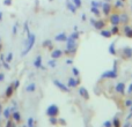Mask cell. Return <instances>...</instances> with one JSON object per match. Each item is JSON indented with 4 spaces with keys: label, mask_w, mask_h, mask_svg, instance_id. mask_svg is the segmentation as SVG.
I'll return each mask as SVG.
<instances>
[{
    "label": "cell",
    "mask_w": 132,
    "mask_h": 127,
    "mask_svg": "<svg viewBox=\"0 0 132 127\" xmlns=\"http://www.w3.org/2000/svg\"><path fill=\"white\" fill-rule=\"evenodd\" d=\"M35 39H36V37H35V35L34 33H28V39H27V43H26V47H24V51L22 52V55H26L30 50H31V47L34 46V44H35Z\"/></svg>",
    "instance_id": "obj_1"
},
{
    "label": "cell",
    "mask_w": 132,
    "mask_h": 127,
    "mask_svg": "<svg viewBox=\"0 0 132 127\" xmlns=\"http://www.w3.org/2000/svg\"><path fill=\"white\" fill-rule=\"evenodd\" d=\"M67 44H66V53H70V52H75L77 50V40L73 39L72 37H67Z\"/></svg>",
    "instance_id": "obj_2"
},
{
    "label": "cell",
    "mask_w": 132,
    "mask_h": 127,
    "mask_svg": "<svg viewBox=\"0 0 132 127\" xmlns=\"http://www.w3.org/2000/svg\"><path fill=\"white\" fill-rule=\"evenodd\" d=\"M58 113H59V109H58L57 105H54V104L50 105V106L46 109V114H48L49 117H57Z\"/></svg>",
    "instance_id": "obj_3"
},
{
    "label": "cell",
    "mask_w": 132,
    "mask_h": 127,
    "mask_svg": "<svg viewBox=\"0 0 132 127\" xmlns=\"http://www.w3.org/2000/svg\"><path fill=\"white\" fill-rule=\"evenodd\" d=\"M101 77H102V79H104V77H107V79H116V77H117V71H116V66H115V68H114V69H111V71H108V72H106V73H103Z\"/></svg>",
    "instance_id": "obj_4"
},
{
    "label": "cell",
    "mask_w": 132,
    "mask_h": 127,
    "mask_svg": "<svg viewBox=\"0 0 132 127\" xmlns=\"http://www.w3.org/2000/svg\"><path fill=\"white\" fill-rule=\"evenodd\" d=\"M110 23L112 26H118L120 23V15L119 14H112L110 16Z\"/></svg>",
    "instance_id": "obj_5"
},
{
    "label": "cell",
    "mask_w": 132,
    "mask_h": 127,
    "mask_svg": "<svg viewBox=\"0 0 132 127\" xmlns=\"http://www.w3.org/2000/svg\"><path fill=\"white\" fill-rule=\"evenodd\" d=\"M53 83H54V84H56L57 87L59 88L60 90H63V91H65V93H68V91H70V89L66 87L65 84H63L61 82H59L58 80H54V81H53Z\"/></svg>",
    "instance_id": "obj_6"
},
{
    "label": "cell",
    "mask_w": 132,
    "mask_h": 127,
    "mask_svg": "<svg viewBox=\"0 0 132 127\" xmlns=\"http://www.w3.org/2000/svg\"><path fill=\"white\" fill-rule=\"evenodd\" d=\"M102 9H103V14H104V15H109V14H110V11H111L110 4H109V2L102 4Z\"/></svg>",
    "instance_id": "obj_7"
},
{
    "label": "cell",
    "mask_w": 132,
    "mask_h": 127,
    "mask_svg": "<svg viewBox=\"0 0 132 127\" xmlns=\"http://www.w3.org/2000/svg\"><path fill=\"white\" fill-rule=\"evenodd\" d=\"M66 6H67V9L71 12V13H75L77 12V7H75V5L73 4V2H71L70 0H66Z\"/></svg>",
    "instance_id": "obj_8"
},
{
    "label": "cell",
    "mask_w": 132,
    "mask_h": 127,
    "mask_svg": "<svg viewBox=\"0 0 132 127\" xmlns=\"http://www.w3.org/2000/svg\"><path fill=\"white\" fill-rule=\"evenodd\" d=\"M79 95L81 97H84L85 99H88V98H89V94H88V91H87L86 88H84V87L79 88Z\"/></svg>",
    "instance_id": "obj_9"
},
{
    "label": "cell",
    "mask_w": 132,
    "mask_h": 127,
    "mask_svg": "<svg viewBox=\"0 0 132 127\" xmlns=\"http://www.w3.org/2000/svg\"><path fill=\"white\" fill-rule=\"evenodd\" d=\"M94 27L96 28L97 30H102L103 28L106 27V22H104V21H102V20L95 21V23H94Z\"/></svg>",
    "instance_id": "obj_10"
},
{
    "label": "cell",
    "mask_w": 132,
    "mask_h": 127,
    "mask_svg": "<svg viewBox=\"0 0 132 127\" xmlns=\"http://www.w3.org/2000/svg\"><path fill=\"white\" fill-rule=\"evenodd\" d=\"M54 39L57 40V42H66L67 36H66L65 33H58V35L54 37Z\"/></svg>",
    "instance_id": "obj_11"
},
{
    "label": "cell",
    "mask_w": 132,
    "mask_h": 127,
    "mask_svg": "<svg viewBox=\"0 0 132 127\" xmlns=\"http://www.w3.org/2000/svg\"><path fill=\"white\" fill-rule=\"evenodd\" d=\"M116 91L119 93V94H124V91H125V84L123 82H119L118 84L116 86Z\"/></svg>",
    "instance_id": "obj_12"
},
{
    "label": "cell",
    "mask_w": 132,
    "mask_h": 127,
    "mask_svg": "<svg viewBox=\"0 0 132 127\" xmlns=\"http://www.w3.org/2000/svg\"><path fill=\"white\" fill-rule=\"evenodd\" d=\"M124 33H125L126 37L132 38V28L130 27V26H127V24H126L125 27H124Z\"/></svg>",
    "instance_id": "obj_13"
},
{
    "label": "cell",
    "mask_w": 132,
    "mask_h": 127,
    "mask_svg": "<svg viewBox=\"0 0 132 127\" xmlns=\"http://www.w3.org/2000/svg\"><path fill=\"white\" fill-rule=\"evenodd\" d=\"M61 54H63V52L60 50H54L52 53H51V57H52L53 59H58V58L61 57Z\"/></svg>",
    "instance_id": "obj_14"
},
{
    "label": "cell",
    "mask_w": 132,
    "mask_h": 127,
    "mask_svg": "<svg viewBox=\"0 0 132 127\" xmlns=\"http://www.w3.org/2000/svg\"><path fill=\"white\" fill-rule=\"evenodd\" d=\"M101 36L102 37H106V38H110L112 36V33H111V31H109V30H101Z\"/></svg>",
    "instance_id": "obj_15"
},
{
    "label": "cell",
    "mask_w": 132,
    "mask_h": 127,
    "mask_svg": "<svg viewBox=\"0 0 132 127\" xmlns=\"http://www.w3.org/2000/svg\"><path fill=\"white\" fill-rule=\"evenodd\" d=\"M13 90H14L13 86H8V88H7V90H6V97H7V98L12 96V94H13Z\"/></svg>",
    "instance_id": "obj_16"
},
{
    "label": "cell",
    "mask_w": 132,
    "mask_h": 127,
    "mask_svg": "<svg viewBox=\"0 0 132 127\" xmlns=\"http://www.w3.org/2000/svg\"><path fill=\"white\" fill-rule=\"evenodd\" d=\"M78 83H79V81H75L73 77L68 79V86L70 87H75V86H78Z\"/></svg>",
    "instance_id": "obj_17"
},
{
    "label": "cell",
    "mask_w": 132,
    "mask_h": 127,
    "mask_svg": "<svg viewBox=\"0 0 132 127\" xmlns=\"http://www.w3.org/2000/svg\"><path fill=\"white\" fill-rule=\"evenodd\" d=\"M35 89H36V86H35V83H31V84L27 86L26 91H28V93H31V91H35Z\"/></svg>",
    "instance_id": "obj_18"
},
{
    "label": "cell",
    "mask_w": 132,
    "mask_h": 127,
    "mask_svg": "<svg viewBox=\"0 0 132 127\" xmlns=\"http://www.w3.org/2000/svg\"><path fill=\"white\" fill-rule=\"evenodd\" d=\"M115 7H116V8H123V7H124V1H122V0H116V1H115Z\"/></svg>",
    "instance_id": "obj_19"
},
{
    "label": "cell",
    "mask_w": 132,
    "mask_h": 127,
    "mask_svg": "<svg viewBox=\"0 0 132 127\" xmlns=\"http://www.w3.org/2000/svg\"><path fill=\"white\" fill-rule=\"evenodd\" d=\"M90 12H92L95 16H100V9L99 8H96V7H90Z\"/></svg>",
    "instance_id": "obj_20"
},
{
    "label": "cell",
    "mask_w": 132,
    "mask_h": 127,
    "mask_svg": "<svg viewBox=\"0 0 132 127\" xmlns=\"http://www.w3.org/2000/svg\"><path fill=\"white\" fill-rule=\"evenodd\" d=\"M41 62H42V57L41 55H38L37 58H36V60H35V62H34V65H35V67H41Z\"/></svg>",
    "instance_id": "obj_21"
},
{
    "label": "cell",
    "mask_w": 132,
    "mask_h": 127,
    "mask_svg": "<svg viewBox=\"0 0 132 127\" xmlns=\"http://www.w3.org/2000/svg\"><path fill=\"white\" fill-rule=\"evenodd\" d=\"M124 55H126L127 58H130V57L132 55V50L131 49H129V47L124 49Z\"/></svg>",
    "instance_id": "obj_22"
},
{
    "label": "cell",
    "mask_w": 132,
    "mask_h": 127,
    "mask_svg": "<svg viewBox=\"0 0 132 127\" xmlns=\"http://www.w3.org/2000/svg\"><path fill=\"white\" fill-rule=\"evenodd\" d=\"M90 4H92V7H96V8H100V7H102V4H101L100 1H96V0H93Z\"/></svg>",
    "instance_id": "obj_23"
},
{
    "label": "cell",
    "mask_w": 132,
    "mask_h": 127,
    "mask_svg": "<svg viewBox=\"0 0 132 127\" xmlns=\"http://www.w3.org/2000/svg\"><path fill=\"white\" fill-rule=\"evenodd\" d=\"M110 31H111L112 35H117V33H119V28H118V26H112V29L110 30Z\"/></svg>",
    "instance_id": "obj_24"
},
{
    "label": "cell",
    "mask_w": 132,
    "mask_h": 127,
    "mask_svg": "<svg viewBox=\"0 0 132 127\" xmlns=\"http://www.w3.org/2000/svg\"><path fill=\"white\" fill-rule=\"evenodd\" d=\"M109 52L110 54H116V50H115V43H111L109 46Z\"/></svg>",
    "instance_id": "obj_25"
},
{
    "label": "cell",
    "mask_w": 132,
    "mask_h": 127,
    "mask_svg": "<svg viewBox=\"0 0 132 127\" xmlns=\"http://www.w3.org/2000/svg\"><path fill=\"white\" fill-rule=\"evenodd\" d=\"M127 21H129L127 15H126V14H122V15H120V22H124V23H126Z\"/></svg>",
    "instance_id": "obj_26"
},
{
    "label": "cell",
    "mask_w": 132,
    "mask_h": 127,
    "mask_svg": "<svg viewBox=\"0 0 132 127\" xmlns=\"http://www.w3.org/2000/svg\"><path fill=\"white\" fill-rule=\"evenodd\" d=\"M114 127H120V122H119V119L118 118H115L114 119V122H112Z\"/></svg>",
    "instance_id": "obj_27"
},
{
    "label": "cell",
    "mask_w": 132,
    "mask_h": 127,
    "mask_svg": "<svg viewBox=\"0 0 132 127\" xmlns=\"http://www.w3.org/2000/svg\"><path fill=\"white\" fill-rule=\"evenodd\" d=\"M70 37H72L73 39H78V38H79V33H78V31H74V33H71V36H70Z\"/></svg>",
    "instance_id": "obj_28"
},
{
    "label": "cell",
    "mask_w": 132,
    "mask_h": 127,
    "mask_svg": "<svg viewBox=\"0 0 132 127\" xmlns=\"http://www.w3.org/2000/svg\"><path fill=\"white\" fill-rule=\"evenodd\" d=\"M73 4L75 5V7H77V8H80V7H81V5H82L81 0H73Z\"/></svg>",
    "instance_id": "obj_29"
},
{
    "label": "cell",
    "mask_w": 132,
    "mask_h": 127,
    "mask_svg": "<svg viewBox=\"0 0 132 127\" xmlns=\"http://www.w3.org/2000/svg\"><path fill=\"white\" fill-rule=\"evenodd\" d=\"M72 72H73V74H74L75 76H79L80 72H79V71H78V68H75V67H73V68H72Z\"/></svg>",
    "instance_id": "obj_30"
},
{
    "label": "cell",
    "mask_w": 132,
    "mask_h": 127,
    "mask_svg": "<svg viewBox=\"0 0 132 127\" xmlns=\"http://www.w3.org/2000/svg\"><path fill=\"white\" fill-rule=\"evenodd\" d=\"M14 119L16 121H20V119H21V117H20V113H18V112H15L14 113Z\"/></svg>",
    "instance_id": "obj_31"
},
{
    "label": "cell",
    "mask_w": 132,
    "mask_h": 127,
    "mask_svg": "<svg viewBox=\"0 0 132 127\" xmlns=\"http://www.w3.org/2000/svg\"><path fill=\"white\" fill-rule=\"evenodd\" d=\"M12 58H13V53H9L8 55H7V60L6 61H8V62L12 61Z\"/></svg>",
    "instance_id": "obj_32"
},
{
    "label": "cell",
    "mask_w": 132,
    "mask_h": 127,
    "mask_svg": "<svg viewBox=\"0 0 132 127\" xmlns=\"http://www.w3.org/2000/svg\"><path fill=\"white\" fill-rule=\"evenodd\" d=\"M43 45H44V46H50L51 47V42H50V40H45Z\"/></svg>",
    "instance_id": "obj_33"
},
{
    "label": "cell",
    "mask_w": 132,
    "mask_h": 127,
    "mask_svg": "<svg viewBox=\"0 0 132 127\" xmlns=\"http://www.w3.org/2000/svg\"><path fill=\"white\" fill-rule=\"evenodd\" d=\"M4 4H5L6 6H8V5L12 4V0H4Z\"/></svg>",
    "instance_id": "obj_34"
},
{
    "label": "cell",
    "mask_w": 132,
    "mask_h": 127,
    "mask_svg": "<svg viewBox=\"0 0 132 127\" xmlns=\"http://www.w3.org/2000/svg\"><path fill=\"white\" fill-rule=\"evenodd\" d=\"M49 65H50L51 67H54L56 66V62H54V60H50L49 61Z\"/></svg>",
    "instance_id": "obj_35"
},
{
    "label": "cell",
    "mask_w": 132,
    "mask_h": 127,
    "mask_svg": "<svg viewBox=\"0 0 132 127\" xmlns=\"http://www.w3.org/2000/svg\"><path fill=\"white\" fill-rule=\"evenodd\" d=\"M104 126L106 127H111V122H110V121H106V122H104Z\"/></svg>",
    "instance_id": "obj_36"
},
{
    "label": "cell",
    "mask_w": 132,
    "mask_h": 127,
    "mask_svg": "<svg viewBox=\"0 0 132 127\" xmlns=\"http://www.w3.org/2000/svg\"><path fill=\"white\" fill-rule=\"evenodd\" d=\"M8 114H9V109H7L5 111V118H8Z\"/></svg>",
    "instance_id": "obj_37"
},
{
    "label": "cell",
    "mask_w": 132,
    "mask_h": 127,
    "mask_svg": "<svg viewBox=\"0 0 132 127\" xmlns=\"http://www.w3.org/2000/svg\"><path fill=\"white\" fill-rule=\"evenodd\" d=\"M16 29H18V24H15V26L13 27V33H14V35L16 33Z\"/></svg>",
    "instance_id": "obj_38"
},
{
    "label": "cell",
    "mask_w": 132,
    "mask_h": 127,
    "mask_svg": "<svg viewBox=\"0 0 132 127\" xmlns=\"http://www.w3.org/2000/svg\"><path fill=\"white\" fill-rule=\"evenodd\" d=\"M125 104L127 105V106H131V105H132V102H131V100H126Z\"/></svg>",
    "instance_id": "obj_39"
},
{
    "label": "cell",
    "mask_w": 132,
    "mask_h": 127,
    "mask_svg": "<svg viewBox=\"0 0 132 127\" xmlns=\"http://www.w3.org/2000/svg\"><path fill=\"white\" fill-rule=\"evenodd\" d=\"M29 127H33V119H29Z\"/></svg>",
    "instance_id": "obj_40"
},
{
    "label": "cell",
    "mask_w": 132,
    "mask_h": 127,
    "mask_svg": "<svg viewBox=\"0 0 132 127\" xmlns=\"http://www.w3.org/2000/svg\"><path fill=\"white\" fill-rule=\"evenodd\" d=\"M81 16H82V17H81L82 20H84V21H86V19H87V17H86V14H82Z\"/></svg>",
    "instance_id": "obj_41"
},
{
    "label": "cell",
    "mask_w": 132,
    "mask_h": 127,
    "mask_svg": "<svg viewBox=\"0 0 132 127\" xmlns=\"http://www.w3.org/2000/svg\"><path fill=\"white\" fill-rule=\"evenodd\" d=\"M127 91H129V93H132V84H130V87H129V89H127Z\"/></svg>",
    "instance_id": "obj_42"
},
{
    "label": "cell",
    "mask_w": 132,
    "mask_h": 127,
    "mask_svg": "<svg viewBox=\"0 0 132 127\" xmlns=\"http://www.w3.org/2000/svg\"><path fill=\"white\" fill-rule=\"evenodd\" d=\"M4 80V74H0V81Z\"/></svg>",
    "instance_id": "obj_43"
},
{
    "label": "cell",
    "mask_w": 132,
    "mask_h": 127,
    "mask_svg": "<svg viewBox=\"0 0 132 127\" xmlns=\"http://www.w3.org/2000/svg\"><path fill=\"white\" fill-rule=\"evenodd\" d=\"M2 20V13H1V12H0V21Z\"/></svg>",
    "instance_id": "obj_44"
},
{
    "label": "cell",
    "mask_w": 132,
    "mask_h": 127,
    "mask_svg": "<svg viewBox=\"0 0 132 127\" xmlns=\"http://www.w3.org/2000/svg\"><path fill=\"white\" fill-rule=\"evenodd\" d=\"M124 127H129V124H126V125H124Z\"/></svg>",
    "instance_id": "obj_45"
},
{
    "label": "cell",
    "mask_w": 132,
    "mask_h": 127,
    "mask_svg": "<svg viewBox=\"0 0 132 127\" xmlns=\"http://www.w3.org/2000/svg\"><path fill=\"white\" fill-rule=\"evenodd\" d=\"M106 1H108V2H109V1H110V0H106Z\"/></svg>",
    "instance_id": "obj_46"
},
{
    "label": "cell",
    "mask_w": 132,
    "mask_h": 127,
    "mask_svg": "<svg viewBox=\"0 0 132 127\" xmlns=\"http://www.w3.org/2000/svg\"><path fill=\"white\" fill-rule=\"evenodd\" d=\"M131 111H132V105H131Z\"/></svg>",
    "instance_id": "obj_47"
},
{
    "label": "cell",
    "mask_w": 132,
    "mask_h": 127,
    "mask_svg": "<svg viewBox=\"0 0 132 127\" xmlns=\"http://www.w3.org/2000/svg\"><path fill=\"white\" fill-rule=\"evenodd\" d=\"M0 50H1V45H0Z\"/></svg>",
    "instance_id": "obj_48"
},
{
    "label": "cell",
    "mask_w": 132,
    "mask_h": 127,
    "mask_svg": "<svg viewBox=\"0 0 132 127\" xmlns=\"http://www.w3.org/2000/svg\"><path fill=\"white\" fill-rule=\"evenodd\" d=\"M122 1H125V0H122Z\"/></svg>",
    "instance_id": "obj_49"
}]
</instances>
